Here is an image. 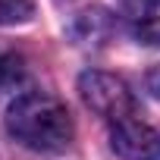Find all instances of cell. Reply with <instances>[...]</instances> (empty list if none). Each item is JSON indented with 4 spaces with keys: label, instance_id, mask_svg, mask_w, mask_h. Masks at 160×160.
Listing matches in <instances>:
<instances>
[{
    "label": "cell",
    "instance_id": "6da1fadb",
    "mask_svg": "<svg viewBox=\"0 0 160 160\" xmlns=\"http://www.w3.org/2000/svg\"><path fill=\"white\" fill-rule=\"evenodd\" d=\"M10 135L32 151H63L72 141V116L66 104L47 91H25L7 110Z\"/></svg>",
    "mask_w": 160,
    "mask_h": 160
},
{
    "label": "cell",
    "instance_id": "7a4b0ae2",
    "mask_svg": "<svg viewBox=\"0 0 160 160\" xmlns=\"http://www.w3.org/2000/svg\"><path fill=\"white\" fill-rule=\"evenodd\" d=\"M78 91H82V101L98 113L104 116L107 122H116V119H126L132 113H138L135 107V98L129 91V85L122 82L119 75H110V72H85L78 78Z\"/></svg>",
    "mask_w": 160,
    "mask_h": 160
},
{
    "label": "cell",
    "instance_id": "3957f363",
    "mask_svg": "<svg viewBox=\"0 0 160 160\" xmlns=\"http://www.w3.org/2000/svg\"><path fill=\"white\" fill-rule=\"evenodd\" d=\"M110 144L122 160H160V132L138 113L110 122Z\"/></svg>",
    "mask_w": 160,
    "mask_h": 160
},
{
    "label": "cell",
    "instance_id": "277c9868",
    "mask_svg": "<svg viewBox=\"0 0 160 160\" xmlns=\"http://www.w3.org/2000/svg\"><path fill=\"white\" fill-rule=\"evenodd\" d=\"M126 19L141 44L160 47V0H129Z\"/></svg>",
    "mask_w": 160,
    "mask_h": 160
},
{
    "label": "cell",
    "instance_id": "5b68a950",
    "mask_svg": "<svg viewBox=\"0 0 160 160\" xmlns=\"http://www.w3.org/2000/svg\"><path fill=\"white\" fill-rule=\"evenodd\" d=\"M25 82V60L19 53H0V91H10Z\"/></svg>",
    "mask_w": 160,
    "mask_h": 160
},
{
    "label": "cell",
    "instance_id": "8992f818",
    "mask_svg": "<svg viewBox=\"0 0 160 160\" xmlns=\"http://www.w3.org/2000/svg\"><path fill=\"white\" fill-rule=\"evenodd\" d=\"M35 13V0H0V25L28 22Z\"/></svg>",
    "mask_w": 160,
    "mask_h": 160
}]
</instances>
